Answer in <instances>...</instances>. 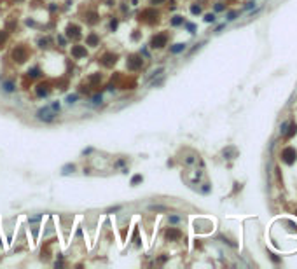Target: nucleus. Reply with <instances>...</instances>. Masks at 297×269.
Wrapping results in <instances>:
<instances>
[{"mask_svg": "<svg viewBox=\"0 0 297 269\" xmlns=\"http://www.w3.org/2000/svg\"><path fill=\"white\" fill-rule=\"evenodd\" d=\"M236 18V12H229V16H227V19H234Z\"/></svg>", "mask_w": 297, "mask_h": 269, "instance_id": "obj_27", "label": "nucleus"}, {"mask_svg": "<svg viewBox=\"0 0 297 269\" xmlns=\"http://www.w3.org/2000/svg\"><path fill=\"white\" fill-rule=\"evenodd\" d=\"M5 40V33H0V42H4Z\"/></svg>", "mask_w": 297, "mask_h": 269, "instance_id": "obj_31", "label": "nucleus"}, {"mask_svg": "<svg viewBox=\"0 0 297 269\" xmlns=\"http://www.w3.org/2000/svg\"><path fill=\"white\" fill-rule=\"evenodd\" d=\"M115 60H117V56H115V54H105V56H103V60H102V63L105 66H112L115 63Z\"/></svg>", "mask_w": 297, "mask_h": 269, "instance_id": "obj_10", "label": "nucleus"}, {"mask_svg": "<svg viewBox=\"0 0 297 269\" xmlns=\"http://www.w3.org/2000/svg\"><path fill=\"white\" fill-rule=\"evenodd\" d=\"M170 222H171V224H178V222H180V217L171 215V217H170Z\"/></svg>", "mask_w": 297, "mask_h": 269, "instance_id": "obj_21", "label": "nucleus"}, {"mask_svg": "<svg viewBox=\"0 0 297 269\" xmlns=\"http://www.w3.org/2000/svg\"><path fill=\"white\" fill-rule=\"evenodd\" d=\"M166 42H168V37H166V33H159V35H154L151 40V47L154 49H161L166 46Z\"/></svg>", "mask_w": 297, "mask_h": 269, "instance_id": "obj_2", "label": "nucleus"}, {"mask_svg": "<svg viewBox=\"0 0 297 269\" xmlns=\"http://www.w3.org/2000/svg\"><path fill=\"white\" fill-rule=\"evenodd\" d=\"M86 42H88V46H98V42H100V39H98V35L96 33H89L88 35V39H86Z\"/></svg>", "mask_w": 297, "mask_h": 269, "instance_id": "obj_11", "label": "nucleus"}, {"mask_svg": "<svg viewBox=\"0 0 297 269\" xmlns=\"http://www.w3.org/2000/svg\"><path fill=\"white\" fill-rule=\"evenodd\" d=\"M40 220V217H31L30 219V222H39Z\"/></svg>", "mask_w": 297, "mask_h": 269, "instance_id": "obj_29", "label": "nucleus"}, {"mask_svg": "<svg viewBox=\"0 0 297 269\" xmlns=\"http://www.w3.org/2000/svg\"><path fill=\"white\" fill-rule=\"evenodd\" d=\"M110 28H112V30H115V28H117V19H114V21L110 23Z\"/></svg>", "mask_w": 297, "mask_h": 269, "instance_id": "obj_26", "label": "nucleus"}, {"mask_svg": "<svg viewBox=\"0 0 297 269\" xmlns=\"http://www.w3.org/2000/svg\"><path fill=\"white\" fill-rule=\"evenodd\" d=\"M191 12H192V14H199V12H201V7H199V5H192V7H191Z\"/></svg>", "mask_w": 297, "mask_h": 269, "instance_id": "obj_20", "label": "nucleus"}, {"mask_svg": "<svg viewBox=\"0 0 297 269\" xmlns=\"http://www.w3.org/2000/svg\"><path fill=\"white\" fill-rule=\"evenodd\" d=\"M151 2H152V4H163L164 0H151Z\"/></svg>", "mask_w": 297, "mask_h": 269, "instance_id": "obj_30", "label": "nucleus"}, {"mask_svg": "<svg viewBox=\"0 0 297 269\" xmlns=\"http://www.w3.org/2000/svg\"><path fill=\"white\" fill-rule=\"evenodd\" d=\"M295 157H297V152H295L294 147H287V149H283V152H281V159H283L285 164H294Z\"/></svg>", "mask_w": 297, "mask_h": 269, "instance_id": "obj_1", "label": "nucleus"}, {"mask_svg": "<svg viewBox=\"0 0 297 269\" xmlns=\"http://www.w3.org/2000/svg\"><path fill=\"white\" fill-rule=\"evenodd\" d=\"M37 117H39L40 121H46V122H51V121L54 119V114L49 108H40L39 112H37Z\"/></svg>", "mask_w": 297, "mask_h": 269, "instance_id": "obj_4", "label": "nucleus"}, {"mask_svg": "<svg viewBox=\"0 0 297 269\" xmlns=\"http://www.w3.org/2000/svg\"><path fill=\"white\" fill-rule=\"evenodd\" d=\"M187 30L191 31V33H194V30H196V26H194V25H192V23H189V25H187Z\"/></svg>", "mask_w": 297, "mask_h": 269, "instance_id": "obj_22", "label": "nucleus"}, {"mask_svg": "<svg viewBox=\"0 0 297 269\" xmlns=\"http://www.w3.org/2000/svg\"><path fill=\"white\" fill-rule=\"evenodd\" d=\"M4 89L7 91V93H12V91H14V84L12 82H4Z\"/></svg>", "mask_w": 297, "mask_h": 269, "instance_id": "obj_14", "label": "nucleus"}, {"mask_svg": "<svg viewBox=\"0 0 297 269\" xmlns=\"http://www.w3.org/2000/svg\"><path fill=\"white\" fill-rule=\"evenodd\" d=\"M204 21H206V23H213V21H215V16H213V14H206V16H204Z\"/></svg>", "mask_w": 297, "mask_h": 269, "instance_id": "obj_19", "label": "nucleus"}, {"mask_svg": "<svg viewBox=\"0 0 297 269\" xmlns=\"http://www.w3.org/2000/svg\"><path fill=\"white\" fill-rule=\"evenodd\" d=\"M143 178H142V175H135L133 178H131V185H137L138 182H142Z\"/></svg>", "mask_w": 297, "mask_h": 269, "instance_id": "obj_17", "label": "nucleus"}, {"mask_svg": "<svg viewBox=\"0 0 297 269\" xmlns=\"http://www.w3.org/2000/svg\"><path fill=\"white\" fill-rule=\"evenodd\" d=\"M93 102L94 103H100V102H102V94H96V96L93 98Z\"/></svg>", "mask_w": 297, "mask_h": 269, "instance_id": "obj_24", "label": "nucleus"}, {"mask_svg": "<svg viewBox=\"0 0 297 269\" xmlns=\"http://www.w3.org/2000/svg\"><path fill=\"white\" fill-rule=\"evenodd\" d=\"M26 49L25 47H16L12 51V58H14V61H18V63H23L25 60H26Z\"/></svg>", "mask_w": 297, "mask_h": 269, "instance_id": "obj_3", "label": "nucleus"}, {"mask_svg": "<svg viewBox=\"0 0 297 269\" xmlns=\"http://www.w3.org/2000/svg\"><path fill=\"white\" fill-rule=\"evenodd\" d=\"M151 210H157V212H164L166 208H164V206H151Z\"/></svg>", "mask_w": 297, "mask_h": 269, "instance_id": "obj_23", "label": "nucleus"}, {"mask_svg": "<svg viewBox=\"0 0 297 269\" xmlns=\"http://www.w3.org/2000/svg\"><path fill=\"white\" fill-rule=\"evenodd\" d=\"M72 56L74 58H86L88 56V51H86L84 46H74V47H72Z\"/></svg>", "mask_w": 297, "mask_h": 269, "instance_id": "obj_6", "label": "nucleus"}, {"mask_svg": "<svg viewBox=\"0 0 297 269\" xmlns=\"http://www.w3.org/2000/svg\"><path fill=\"white\" fill-rule=\"evenodd\" d=\"M215 11H218V12H220V11H224V5H222V4H217V5H215Z\"/></svg>", "mask_w": 297, "mask_h": 269, "instance_id": "obj_25", "label": "nucleus"}, {"mask_svg": "<svg viewBox=\"0 0 297 269\" xmlns=\"http://www.w3.org/2000/svg\"><path fill=\"white\" fill-rule=\"evenodd\" d=\"M180 236H182V233L178 229H168L166 231V239H170V241H177V239H180Z\"/></svg>", "mask_w": 297, "mask_h": 269, "instance_id": "obj_7", "label": "nucleus"}, {"mask_svg": "<svg viewBox=\"0 0 297 269\" xmlns=\"http://www.w3.org/2000/svg\"><path fill=\"white\" fill-rule=\"evenodd\" d=\"M74 170H75V166H74V164H67V166H63V175H67V173L74 171Z\"/></svg>", "mask_w": 297, "mask_h": 269, "instance_id": "obj_15", "label": "nucleus"}, {"mask_svg": "<svg viewBox=\"0 0 297 269\" xmlns=\"http://www.w3.org/2000/svg\"><path fill=\"white\" fill-rule=\"evenodd\" d=\"M53 110H60V103H53Z\"/></svg>", "mask_w": 297, "mask_h": 269, "instance_id": "obj_28", "label": "nucleus"}, {"mask_svg": "<svg viewBox=\"0 0 297 269\" xmlns=\"http://www.w3.org/2000/svg\"><path fill=\"white\" fill-rule=\"evenodd\" d=\"M77 98H79L77 94H68V96H67V102L72 105V103H75V102H77Z\"/></svg>", "mask_w": 297, "mask_h": 269, "instance_id": "obj_18", "label": "nucleus"}, {"mask_svg": "<svg viewBox=\"0 0 297 269\" xmlns=\"http://www.w3.org/2000/svg\"><path fill=\"white\" fill-rule=\"evenodd\" d=\"M142 65H143V61H142V58L140 56H131L128 60V68L129 70H138V68H142Z\"/></svg>", "mask_w": 297, "mask_h": 269, "instance_id": "obj_5", "label": "nucleus"}, {"mask_svg": "<svg viewBox=\"0 0 297 269\" xmlns=\"http://www.w3.org/2000/svg\"><path fill=\"white\" fill-rule=\"evenodd\" d=\"M184 49H185V44H175L171 49H170V51H171L173 54H178V53H182Z\"/></svg>", "mask_w": 297, "mask_h": 269, "instance_id": "obj_12", "label": "nucleus"}, {"mask_svg": "<svg viewBox=\"0 0 297 269\" xmlns=\"http://www.w3.org/2000/svg\"><path fill=\"white\" fill-rule=\"evenodd\" d=\"M28 75H30V77H39V75H40V70L35 66V68H31V70H28Z\"/></svg>", "mask_w": 297, "mask_h": 269, "instance_id": "obj_16", "label": "nucleus"}, {"mask_svg": "<svg viewBox=\"0 0 297 269\" xmlns=\"http://www.w3.org/2000/svg\"><path fill=\"white\" fill-rule=\"evenodd\" d=\"M182 23H184V18H182V16H175V18L171 19V25H173V26H178V25H182Z\"/></svg>", "mask_w": 297, "mask_h": 269, "instance_id": "obj_13", "label": "nucleus"}, {"mask_svg": "<svg viewBox=\"0 0 297 269\" xmlns=\"http://www.w3.org/2000/svg\"><path fill=\"white\" fill-rule=\"evenodd\" d=\"M79 26H75V25H68V28H67V37H74V39H79L80 37V33H79Z\"/></svg>", "mask_w": 297, "mask_h": 269, "instance_id": "obj_8", "label": "nucleus"}, {"mask_svg": "<svg viewBox=\"0 0 297 269\" xmlns=\"http://www.w3.org/2000/svg\"><path fill=\"white\" fill-rule=\"evenodd\" d=\"M35 93H37V96H40V98L47 96L49 94V86L47 84H39V86L35 88Z\"/></svg>", "mask_w": 297, "mask_h": 269, "instance_id": "obj_9", "label": "nucleus"}]
</instances>
